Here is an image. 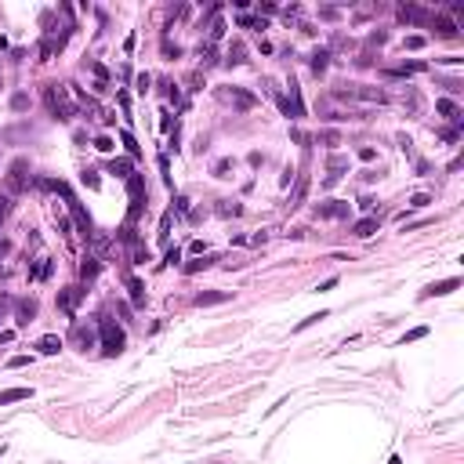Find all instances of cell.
Wrapping results in <instances>:
<instances>
[{"instance_id": "6da1fadb", "label": "cell", "mask_w": 464, "mask_h": 464, "mask_svg": "<svg viewBox=\"0 0 464 464\" xmlns=\"http://www.w3.org/2000/svg\"><path fill=\"white\" fill-rule=\"evenodd\" d=\"M98 338H102V352H106V355H120L123 345H127L123 330L116 327L113 319H102V323H98Z\"/></svg>"}, {"instance_id": "7a4b0ae2", "label": "cell", "mask_w": 464, "mask_h": 464, "mask_svg": "<svg viewBox=\"0 0 464 464\" xmlns=\"http://www.w3.org/2000/svg\"><path fill=\"white\" fill-rule=\"evenodd\" d=\"M84 294H87V290H84V287H65V290H58V301H55V305H58V308H62V312H65V316H73V308H76V301H80V297H84Z\"/></svg>"}, {"instance_id": "3957f363", "label": "cell", "mask_w": 464, "mask_h": 464, "mask_svg": "<svg viewBox=\"0 0 464 464\" xmlns=\"http://www.w3.org/2000/svg\"><path fill=\"white\" fill-rule=\"evenodd\" d=\"M33 316H37V301H33V297H22L18 308H15V323H18V327H26V323H33Z\"/></svg>"}, {"instance_id": "277c9868", "label": "cell", "mask_w": 464, "mask_h": 464, "mask_svg": "<svg viewBox=\"0 0 464 464\" xmlns=\"http://www.w3.org/2000/svg\"><path fill=\"white\" fill-rule=\"evenodd\" d=\"M73 341L87 352V348H95V330L84 327V323H73Z\"/></svg>"}, {"instance_id": "5b68a950", "label": "cell", "mask_w": 464, "mask_h": 464, "mask_svg": "<svg viewBox=\"0 0 464 464\" xmlns=\"http://www.w3.org/2000/svg\"><path fill=\"white\" fill-rule=\"evenodd\" d=\"M26 160H15V167H11V178H7V185H11V192H22V185H26Z\"/></svg>"}, {"instance_id": "8992f818", "label": "cell", "mask_w": 464, "mask_h": 464, "mask_svg": "<svg viewBox=\"0 0 464 464\" xmlns=\"http://www.w3.org/2000/svg\"><path fill=\"white\" fill-rule=\"evenodd\" d=\"M461 287V276H454V280H443V283H435V287H428L421 297H443V294H450V290H457Z\"/></svg>"}, {"instance_id": "52a82bcc", "label": "cell", "mask_w": 464, "mask_h": 464, "mask_svg": "<svg viewBox=\"0 0 464 464\" xmlns=\"http://www.w3.org/2000/svg\"><path fill=\"white\" fill-rule=\"evenodd\" d=\"M316 214H319V218H345V214H348V203H341V200H330V203L316 207Z\"/></svg>"}, {"instance_id": "ba28073f", "label": "cell", "mask_w": 464, "mask_h": 464, "mask_svg": "<svg viewBox=\"0 0 464 464\" xmlns=\"http://www.w3.org/2000/svg\"><path fill=\"white\" fill-rule=\"evenodd\" d=\"M435 109L443 113L450 123H461V116H464V113L457 109V102H450V98H439V102H435Z\"/></svg>"}, {"instance_id": "9c48e42d", "label": "cell", "mask_w": 464, "mask_h": 464, "mask_svg": "<svg viewBox=\"0 0 464 464\" xmlns=\"http://www.w3.org/2000/svg\"><path fill=\"white\" fill-rule=\"evenodd\" d=\"M352 232H355L359 239H370V236L377 232V214H370V218H363V222H355V225H352Z\"/></svg>"}, {"instance_id": "30bf717a", "label": "cell", "mask_w": 464, "mask_h": 464, "mask_svg": "<svg viewBox=\"0 0 464 464\" xmlns=\"http://www.w3.org/2000/svg\"><path fill=\"white\" fill-rule=\"evenodd\" d=\"M22 399H33V388H7V392H0V406L22 403Z\"/></svg>"}, {"instance_id": "8fae6325", "label": "cell", "mask_w": 464, "mask_h": 464, "mask_svg": "<svg viewBox=\"0 0 464 464\" xmlns=\"http://www.w3.org/2000/svg\"><path fill=\"white\" fill-rule=\"evenodd\" d=\"M37 348H40L44 355H58V352H62V338H55V334H44V338L37 341Z\"/></svg>"}, {"instance_id": "7c38bea8", "label": "cell", "mask_w": 464, "mask_h": 464, "mask_svg": "<svg viewBox=\"0 0 464 464\" xmlns=\"http://www.w3.org/2000/svg\"><path fill=\"white\" fill-rule=\"evenodd\" d=\"M399 18L403 22H428V15H424L421 7H413V4H403L399 7Z\"/></svg>"}, {"instance_id": "4fadbf2b", "label": "cell", "mask_w": 464, "mask_h": 464, "mask_svg": "<svg viewBox=\"0 0 464 464\" xmlns=\"http://www.w3.org/2000/svg\"><path fill=\"white\" fill-rule=\"evenodd\" d=\"M109 174H116V178H131V174H134V167H131V160H113V164H109Z\"/></svg>"}, {"instance_id": "5bb4252c", "label": "cell", "mask_w": 464, "mask_h": 464, "mask_svg": "<svg viewBox=\"0 0 464 464\" xmlns=\"http://www.w3.org/2000/svg\"><path fill=\"white\" fill-rule=\"evenodd\" d=\"M127 290H131V301L142 308V305H145V283H142V280H127Z\"/></svg>"}, {"instance_id": "9a60e30c", "label": "cell", "mask_w": 464, "mask_h": 464, "mask_svg": "<svg viewBox=\"0 0 464 464\" xmlns=\"http://www.w3.org/2000/svg\"><path fill=\"white\" fill-rule=\"evenodd\" d=\"M232 294L225 290H211V294H196V305H218V301H229Z\"/></svg>"}, {"instance_id": "2e32d148", "label": "cell", "mask_w": 464, "mask_h": 464, "mask_svg": "<svg viewBox=\"0 0 464 464\" xmlns=\"http://www.w3.org/2000/svg\"><path fill=\"white\" fill-rule=\"evenodd\" d=\"M98 269H102V265H98V258H84V265H80V280H95V276H98Z\"/></svg>"}, {"instance_id": "e0dca14e", "label": "cell", "mask_w": 464, "mask_h": 464, "mask_svg": "<svg viewBox=\"0 0 464 464\" xmlns=\"http://www.w3.org/2000/svg\"><path fill=\"white\" fill-rule=\"evenodd\" d=\"M232 102H236L239 109H254V95H247V91H239V87H232Z\"/></svg>"}, {"instance_id": "ac0fdd59", "label": "cell", "mask_w": 464, "mask_h": 464, "mask_svg": "<svg viewBox=\"0 0 464 464\" xmlns=\"http://www.w3.org/2000/svg\"><path fill=\"white\" fill-rule=\"evenodd\" d=\"M327 62H330V51H327V48H319L316 55H312V69H316V73H323V69H327Z\"/></svg>"}, {"instance_id": "d6986e66", "label": "cell", "mask_w": 464, "mask_h": 464, "mask_svg": "<svg viewBox=\"0 0 464 464\" xmlns=\"http://www.w3.org/2000/svg\"><path fill=\"white\" fill-rule=\"evenodd\" d=\"M120 142L127 145V153H131V156H142V149H138V142H134V134H131V131H123V134H120Z\"/></svg>"}, {"instance_id": "ffe728a7", "label": "cell", "mask_w": 464, "mask_h": 464, "mask_svg": "<svg viewBox=\"0 0 464 464\" xmlns=\"http://www.w3.org/2000/svg\"><path fill=\"white\" fill-rule=\"evenodd\" d=\"M95 149H98V153H113L116 145H113V138H109V134H98V138H95Z\"/></svg>"}, {"instance_id": "44dd1931", "label": "cell", "mask_w": 464, "mask_h": 464, "mask_svg": "<svg viewBox=\"0 0 464 464\" xmlns=\"http://www.w3.org/2000/svg\"><path fill=\"white\" fill-rule=\"evenodd\" d=\"M428 203H432V196H428V192H417V196H410V207H413V211H421V207H428Z\"/></svg>"}, {"instance_id": "7402d4cb", "label": "cell", "mask_w": 464, "mask_h": 464, "mask_svg": "<svg viewBox=\"0 0 464 464\" xmlns=\"http://www.w3.org/2000/svg\"><path fill=\"white\" fill-rule=\"evenodd\" d=\"M211 261H214L211 254H207V258H200V261H189V265H185V272H200V269H207Z\"/></svg>"}, {"instance_id": "603a6c76", "label": "cell", "mask_w": 464, "mask_h": 464, "mask_svg": "<svg viewBox=\"0 0 464 464\" xmlns=\"http://www.w3.org/2000/svg\"><path fill=\"white\" fill-rule=\"evenodd\" d=\"M428 334V327H417V330H410V334H403V345H410V341H421Z\"/></svg>"}, {"instance_id": "cb8c5ba5", "label": "cell", "mask_w": 464, "mask_h": 464, "mask_svg": "<svg viewBox=\"0 0 464 464\" xmlns=\"http://www.w3.org/2000/svg\"><path fill=\"white\" fill-rule=\"evenodd\" d=\"M232 167H236L232 160H218V164H214V174H218V178H225V174H229Z\"/></svg>"}, {"instance_id": "d4e9b609", "label": "cell", "mask_w": 464, "mask_h": 464, "mask_svg": "<svg viewBox=\"0 0 464 464\" xmlns=\"http://www.w3.org/2000/svg\"><path fill=\"white\" fill-rule=\"evenodd\" d=\"M84 185H87V189H98V185H102L98 171H84Z\"/></svg>"}, {"instance_id": "484cf974", "label": "cell", "mask_w": 464, "mask_h": 464, "mask_svg": "<svg viewBox=\"0 0 464 464\" xmlns=\"http://www.w3.org/2000/svg\"><path fill=\"white\" fill-rule=\"evenodd\" d=\"M319 319H327V312H312L308 319H301V323H297V330H305V327H312V323H319Z\"/></svg>"}, {"instance_id": "4316f807", "label": "cell", "mask_w": 464, "mask_h": 464, "mask_svg": "<svg viewBox=\"0 0 464 464\" xmlns=\"http://www.w3.org/2000/svg\"><path fill=\"white\" fill-rule=\"evenodd\" d=\"M207 37H211V44H214V40H222V37H225V22H214V26H211V33H207Z\"/></svg>"}, {"instance_id": "83f0119b", "label": "cell", "mask_w": 464, "mask_h": 464, "mask_svg": "<svg viewBox=\"0 0 464 464\" xmlns=\"http://www.w3.org/2000/svg\"><path fill=\"white\" fill-rule=\"evenodd\" d=\"M229 62H232V65L243 62V48H239V44H232V48H229Z\"/></svg>"}, {"instance_id": "f1b7e54d", "label": "cell", "mask_w": 464, "mask_h": 464, "mask_svg": "<svg viewBox=\"0 0 464 464\" xmlns=\"http://www.w3.org/2000/svg\"><path fill=\"white\" fill-rule=\"evenodd\" d=\"M145 261H149V247L138 243V247H134V265H145Z\"/></svg>"}, {"instance_id": "f546056e", "label": "cell", "mask_w": 464, "mask_h": 464, "mask_svg": "<svg viewBox=\"0 0 464 464\" xmlns=\"http://www.w3.org/2000/svg\"><path fill=\"white\" fill-rule=\"evenodd\" d=\"M171 218H174V211H171V214H164V222H160V239H167V236H171Z\"/></svg>"}, {"instance_id": "4dcf8cb0", "label": "cell", "mask_w": 464, "mask_h": 464, "mask_svg": "<svg viewBox=\"0 0 464 464\" xmlns=\"http://www.w3.org/2000/svg\"><path fill=\"white\" fill-rule=\"evenodd\" d=\"M178 261H181V250H178V247H171V250H167V258H164V265H178Z\"/></svg>"}, {"instance_id": "1f68e13d", "label": "cell", "mask_w": 464, "mask_h": 464, "mask_svg": "<svg viewBox=\"0 0 464 464\" xmlns=\"http://www.w3.org/2000/svg\"><path fill=\"white\" fill-rule=\"evenodd\" d=\"M7 211H11V200H7V192H0V222L7 218Z\"/></svg>"}, {"instance_id": "d6a6232c", "label": "cell", "mask_w": 464, "mask_h": 464, "mask_svg": "<svg viewBox=\"0 0 464 464\" xmlns=\"http://www.w3.org/2000/svg\"><path fill=\"white\" fill-rule=\"evenodd\" d=\"M26 106H29V98H26V95H15V98H11V109H18V113H22Z\"/></svg>"}, {"instance_id": "836d02e7", "label": "cell", "mask_w": 464, "mask_h": 464, "mask_svg": "<svg viewBox=\"0 0 464 464\" xmlns=\"http://www.w3.org/2000/svg\"><path fill=\"white\" fill-rule=\"evenodd\" d=\"M26 363H29V355H11V359H7V366H15V370L26 366Z\"/></svg>"}, {"instance_id": "e575fe53", "label": "cell", "mask_w": 464, "mask_h": 464, "mask_svg": "<svg viewBox=\"0 0 464 464\" xmlns=\"http://www.w3.org/2000/svg\"><path fill=\"white\" fill-rule=\"evenodd\" d=\"M406 48L417 51V48H424V37H406Z\"/></svg>"}, {"instance_id": "d590c367", "label": "cell", "mask_w": 464, "mask_h": 464, "mask_svg": "<svg viewBox=\"0 0 464 464\" xmlns=\"http://www.w3.org/2000/svg\"><path fill=\"white\" fill-rule=\"evenodd\" d=\"M149 84H153V80H149L145 73H142V76H138V91H142V95H145V91H149Z\"/></svg>"}, {"instance_id": "8d00e7d4", "label": "cell", "mask_w": 464, "mask_h": 464, "mask_svg": "<svg viewBox=\"0 0 464 464\" xmlns=\"http://www.w3.org/2000/svg\"><path fill=\"white\" fill-rule=\"evenodd\" d=\"M11 338H15V334H11V330H0V345H7Z\"/></svg>"}]
</instances>
